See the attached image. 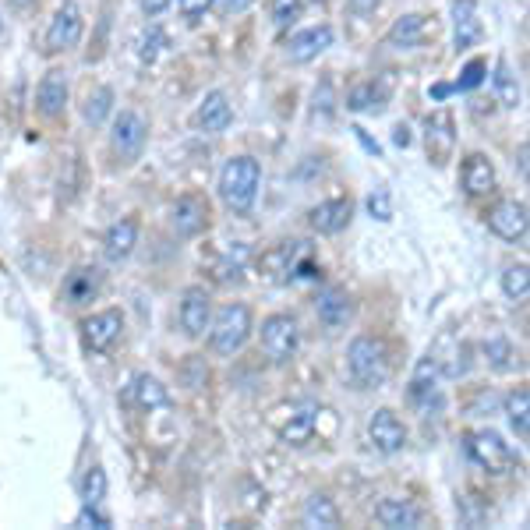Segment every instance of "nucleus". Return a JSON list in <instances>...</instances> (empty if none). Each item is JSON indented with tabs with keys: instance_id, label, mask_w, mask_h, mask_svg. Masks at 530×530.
<instances>
[{
	"instance_id": "1",
	"label": "nucleus",
	"mask_w": 530,
	"mask_h": 530,
	"mask_svg": "<svg viewBox=\"0 0 530 530\" xmlns=\"http://www.w3.org/2000/svg\"><path fill=\"white\" fill-rule=\"evenodd\" d=\"M347 371L357 389H382L393 371L389 347L379 336H354L347 347Z\"/></svg>"
},
{
	"instance_id": "2",
	"label": "nucleus",
	"mask_w": 530,
	"mask_h": 530,
	"mask_svg": "<svg viewBox=\"0 0 530 530\" xmlns=\"http://www.w3.org/2000/svg\"><path fill=\"white\" fill-rule=\"evenodd\" d=\"M258 184H262V163L255 156H230L220 174V198L230 212L248 216L255 209Z\"/></svg>"
},
{
	"instance_id": "3",
	"label": "nucleus",
	"mask_w": 530,
	"mask_h": 530,
	"mask_svg": "<svg viewBox=\"0 0 530 530\" xmlns=\"http://www.w3.org/2000/svg\"><path fill=\"white\" fill-rule=\"evenodd\" d=\"M251 329H255V318H251V308L241 301L223 304L216 311V318L209 322V347L220 357H234L237 350H244V343L251 340Z\"/></svg>"
},
{
	"instance_id": "4",
	"label": "nucleus",
	"mask_w": 530,
	"mask_h": 530,
	"mask_svg": "<svg viewBox=\"0 0 530 530\" xmlns=\"http://www.w3.org/2000/svg\"><path fill=\"white\" fill-rule=\"evenodd\" d=\"M258 340H262L265 357L273 364H290L297 357V347H301V326L297 318L287 315V311H276V315L262 318V329H258Z\"/></svg>"
},
{
	"instance_id": "5",
	"label": "nucleus",
	"mask_w": 530,
	"mask_h": 530,
	"mask_svg": "<svg viewBox=\"0 0 530 530\" xmlns=\"http://www.w3.org/2000/svg\"><path fill=\"white\" fill-rule=\"evenodd\" d=\"M467 456L492 477H502L516 467V453L509 449V442L502 439L492 428H477L467 435Z\"/></svg>"
},
{
	"instance_id": "6",
	"label": "nucleus",
	"mask_w": 530,
	"mask_h": 530,
	"mask_svg": "<svg viewBox=\"0 0 530 530\" xmlns=\"http://www.w3.org/2000/svg\"><path fill=\"white\" fill-rule=\"evenodd\" d=\"M308 255V241H280L258 255V276L265 283H290L297 276V265Z\"/></svg>"
},
{
	"instance_id": "7",
	"label": "nucleus",
	"mask_w": 530,
	"mask_h": 530,
	"mask_svg": "<svg viewBox=\"0 0 530 530\" xmlns=\"http://www.w3.org/2000/svg\"><path fill=\"white\" fill-rule=\"evenodd\" d=\"M145 142H149V124H145L142 114L135 110H121L114 114V124H110V145L121 156V163H135L145 152Z\"/></svg>"
},
{
	"instance_id": "8",
	"label": "nucleus",
	"mask_w": 530,
	"mask_h": 530,
	"mask_svg": "<svg viewBox=\"0 0 530 530\" xmlns=\"http://www.w3.org/2000/svg\"><path fill=\"white\" fill-rule=\"evenodd\" d=\"M124 333V311L121 308H103L82 322V343L89 354H106L114 350V343Z\"/></svg>"
},
{
	"instance_id": "9",
	"label": "nucleus",
	"mask_w": 530,
	"mask_h": 530,
	"mask_svg": "<svg viewBox=\"0 0 530 530\" xmlns=\"http://www.w3.org/2000/svg\"><path fill=\"white\" fill-rule=\"evenodd\" d=\"M82 36H85V18H82V11H78L75 0H68V4L57 8L50 29H46V53L71 50V46L82 43Z\"/></svg>"
},
{
	"instance_id": "10",
	"label": "nucleus",
	"mask_w": 530,
	"mask_h": 530,
	"mask_svg": "<svg viewBox=\"0 0 530 530\" xmlns=\"http://www.w3.org/2000/svg\"><path fill=\"white\" fill-rule=\"evenodd\" d=\"M368 442L371 449H379V453L393 456L407 446V424L396 417V410L379 407L375 414L368 417Z\"/></svg>"
},
{
	"instance_id": "11",
	"label": "nucleus",
	"mask_w": 530,
	"mask_h": 530,
	"mask_svg": "<svg viewBox=\"0 0 530 530\" xmlns=\"http://www.w3.org/2000/svg\"><path fill=\"white\" fill-rule=\"evenodd\" d=\"M527 227V202H520V198H506V202H499L488 212V230L506 244H520L527 237Z\"/></svg>"
},
{
	"instance_id": "12",
	"label": "nucleus",
	"mask_w": 530,
	"mask_h": 530,
	"mask_svg": "<svg viewBox=\"0 0 530 530\" xmlns=\"http://www.w3.org/2000/svg\"><path fill=\"white\" fill-rule=\"evenodd\" d=\"M230 121H234V106H230V96L223 89L205 92L195 117H191V124H195L202 135H223V131L230 128Z\"/></svg>"
},
{
	"instance_id": "13",
	"label": "nucleus",
	"mask_w": 530,
	"mask_h": 530,
	"mask_svg": "<svg viewBox=\"0 0 530 530\" xmlns=\"http://www.w3.org/2000/svg\"><path fill=\"white\" fill-rule=\"evenodd\" d=\"M318 403H290L287 407V421H276V432L287 446H308L315 439L318 428Z\"/></svg>"
},
{
	"instance_id": "14",
	"label": "nucleus",
	"mask_w": 530,
	"mask_h": 530,
	"mask_svg": "<svg viewBox=\"0 0 530 530\" xmlns=\"http://www.w3.org/2000/svg\"><path fill=\"white\" fill-rule=\"evenodd\" d=\"M424 149H428V159H432L435 167H446L449 159H453L456 149V131H453V114L439 110L424 121Z\"/></svg>"
},
{
	"instance_id": "15",
	"label": "nucleus",
	"mask_w": 530,
	"mask_h": 530,
	"mask_svg": "<svg viewBox=\"0 0 530 530\" xmlns=\"http://www.w3.org/2000/svg\"><path fill=\"white\" fill-rule=\"evenodd\" d=\"M170 227L177 237H198L209 227V202L202 195H181L170 205Z\"/></svg>"
},
{
	"instance_id": "16",
	"label": "nucleus",
	"mask_w": 530,
	"mask_h": 530,
	"mask_svg": "<svg viewBox=\"0 0 530 530\" xmlns=\"http://www.w3.org/2000/svg\"><path fill=\"white\" fill-rule=\"evenodd\" d=\"M439 382H442V375H439V364H435V357L432 354L421 357V361H417V368H414V379H410V389H407L410 403H414L417 410L439 407V403H442Z\"/></svg>"
},
{
	"instance_id": "17",
	"label": "nucleus",
	"mask_w": 530,
	"mask_h": 530,
	"mask_svg": "<svg viewBox=\"0 0 530 530\" xmlns=\"http://www.w3.org/2000/svg\"><path fill=\"white\" fill-rule=\"evenodd\" d=\"M350 220H354V202H350V198H329V202H318L315 209L308 212V227L315 230V234H326V237L347 230Z\"/></svg>"
},
{
	"instance_id": "18",
	"label": "nucleus",
	"mask_w": 530,
	"mask_h": 530,
	"mask_svg": "<svg viewBox=\"0 0 530 530\" xmlns=\"http://www.w3.org/2000/svg\"><path fill=\"white\" fill-rule=\"evenodd\" d=\"M212 322V297L205 287H188L181 297V329L191 336V340H198V336H205V329H209Z\"/></svg>"
},
{
	"instance_id": "19",
	"label": "nucleus",
	"mask_w": 530,
	"mask_h": 530,
	"mask_svg": "<svg viewBox=\"0 0 530 530\" xmlns=\"http://www.w3.org/2000/svg\"><path fill=\"white\" fill-rule=\"evenodd\" d=\"M315 315L326 329H343L354 318V297L343 287H326L315 297Z\"/></svg>"
},
{
	"instance_id": "20",
	"label": "nucleus",
	"mask_w": 530,
	"mask_h": 530,
	"mask_svg": "<svg viewBox=\"0 0 530 530\" xmlns=\"http://www.w3.org/2000/svg\"><path fill=\"white\" fill-rule=\"evenodd\" d=\"M36 110L43 117H50V121L64 117V110H68V75L61 68H53L43 75V82L36 89Z\"/></svg>"
},
{
	"instance_id": "21",
	"label": "nucleus",
	"mask_w": 530,
	"mask_h": 530,
	"mask_svg": "<svg viewBox=\"0 0 530 530\" xmlns=\"http://www.w3.org/2000/svg\"><path fill=\"white\" fill-rule=\"evenodd\" d=\"M333 39H336L333 25H311V29H301L297 36H290V43H287L290 61L294 64L315 61L318 53H326L329 46H333Z\"/></svg>"
},
{
	"instance_id": "22",
	"label": "nucleus",
	"mask_w": 530,
	"mask_h": 530,
	"mask_svg": "<svg viewBox=\"0 0 530 530\" xmlns=\"http://www.w3.org/2000/svg\"><path fill=\"white\" fill-rule=\"evenodd\" d=\"M435 36V22H428V15H403L393 22V29L386 32V43L396 50H417Z\"/></svg>"
},
{
	"instance_id": "23",
	"label": "nucleus",
	"mask_w": 530,
	"mask_h": 530,
	"mask_svg": "<svg viewBox=\"0 0 530 530\" xmlns=\"http://www.w3.org/2000/svg\"><path fill=\"white\" fill-rule=\"evenodd\" d=\"M495 188H499V177H495L492 159L485 152H470L463 159V191L470 198H485V195H495Z\"/></svg>"
},
{
	"instance_id": "24",
	"label": "nucleus",
	"mask_w": 530,
	"mask_h": 530,
	"mask_svg": "<svg viewBox=\"0 0 530 530\" xmlns=\"http://www.w3.org/2000/svg\"><path fill=\"white\" fill-rule=\"evenodd\" d=\"M138 244V220L135 216H124V220L110 223V230L103 234V255L110 265H121L131 258V251H135Z\"/></svg>"
},
{
	"instance_id": "25",
	"label": "nucleus",
	"mask_w": 530,
	"mask_h": 530,
	"mask_svg": "<svg viewBox=\"0 0 530 530\" xmlns=\"http://www.w3.org/2000/svg\"><path fill=\"white\" fill-rule=\"evenodd\" d=\"M485 29H481V18H477V4L474 0H456L453 4V50L463 53L470 46L481 43Z\"/></svg>"
},
{
	"instance_id": "26",
	"label": "nucleus",
	"mask_w": 530,
	"mask_h": 530,
	"mask_svg": "<svg viewBox=\"0 0 530 530\" xmlns=\"http://www.w3.org/2000/svg\"><path fill=\"white\" fill-rule=\"evenodd\" d=\"M124 400L135 403V407H142V410H163V407H170V403H174V400H170V389L163 386L156 375H149V371H138L135 379H131Z\"/></svg>"
},
{
	"instance_id": "27",
	"label": "nucleus",
	"mask_w": 530,
	"mask_h": 530,
	"mask_svg": "<svg viewBox=\"0 0 530 530\" xmlns=\"http://www.w3.org/2000/svg\"><path fill=\"white\" fill-rule=\"evenodd\" d=\"M99 290H103V269L99 265H78L64 280V301L78 308V304H89Z\"/></svg>"
},
{
	"instance_id": "28",
	"label": "nucleus",
	"mask_w": 530,
	"mask_h": 530,
	"mask_svg": "<svg viewBox=\"0 0 530 530\" xmlns=\"http://www.w3.org/2000/svg\"><path fill=\"white\" fill-rule=\"evenodd\" d=\"M375 516H379V523L382 527H389V530H414V527H421V509L414 506L410 499H386V502H379V509H375Z\"/></svg>"
},
{
	"instance_id": "29",
	"label": "nucleus",
	"mask_w": 530,
	"mask_h": 530,
	"mask_svg": "<svg viewBox=\"0 0 530 530\" xmlns=\"http://www.w3.org/2000/svg\"><path fill=\"white\" fill-rule=\"evenodd\" d=\"M389 99V85L386 82H364L357 89H350L347 96V110H357V114H379Z\"/></svg>"
},
{
	"instance_id": "30",
	"label": "nucleus",
	"mask_w": 530,
	"mask_h": 530,
	"mask_svg": "<svg viewBox=\"0 0 530 530\" xmlns=\"http://www.w3.org/2000/svg\"><path fill=\"white\" fill-rule=\"evenodd\" d=\"M248 262H251V248L244 241H234V248H223V258L216 262V280L220 283H241Z\"/></svg>"
},
{
	"instance_id": "31",
	"label": "nucleus",
	"mask_w": 530,
	"mask_h": 530,
	"mask_svg": "<svg viewBox=\"0 0 530 530\" xmlns=\"http://www.w3.org/2000/svg\"><path fill=\"white\" fill-rule=\"evenodd\" d=\"M506 417H509V428L516 432V439L527 442L530 439V393L527 386L513 389L506 396Z\"/></svg>"
},
{
	"instance_id": "32",
	"label": "nucleus",
	"mask_w": 530,
	"mask_h": 530,
	"mask_svg": "<svg viewBox=\"0 0 530 530\" xmlns=\"http://www.w3.org/2000/svg\"><path fill=\"white\" fill-rule=\"evenodd\" d=\"M304 523L308 527H326V530H333V527H340V509H336V502L329 499V495H311L308 502H304Z\"/></svg>"
},
{
	"instance_id": "33",
	"label": "nucleus",
	"mask_w": 530,
	"mask_h": 530,
	"mask_svg": "<svg viewBox=\"0 0 530 530\" xmlns=\"http://www.w3.org/2000/svg\"><path fill=\"white\" fill-rule=\"evenodd\" d=\"M110 110H114V89L110 85H99V89H92L89 96H85V106H82V117L85 124H103L106 117H110Z\"/></svg>"
},
{
	"instance_id": "34",
	"label": "nucleus",
	"mask_w": 530,
	"mask_h": 530,
	"mask_svg": "<svg viewBox=\"0 0 530 530\" xmlns=\"http://www.w3.org/2000/svg\"><path fill=\"white\" fill-rule=\"evenodd\" d=\"M502 294L509 297V301H527L530 294V269L527 262H516V265H506L502 269Z\"/></svg>"
},
{
	"instance_id": "35",
	"label": "nucleus",
	"mask_w": 530,
	"mask_h": 530,
	"mask_svg": "<svg viewBox=\"0 0 530 530\" xmlns=\"http://www.w3.org/2000/svg\"><path fill=\"white\" fill-rule=\"evenodd\" d=\"M481 350H485V361L492 364L495 371H513L516 368V347L506 340V336H488V340L481 343Z\"/></svg>"
},
{
	"instance_id": "36",
	"label": "nucleus",
	"mask_w": 530,
	"mask_h": 530,
	"mask_svg": "<svg viewBox=\"0 0 530 530\" xmlns=\"http://www.w3.org/2000/svg\"><path fill=\"white\" fill-rule=\"evenodd\" d=\"M492 85H495V96H499L502 106H520V82H516V75L509 71L506 61L495 64V75H492Z\"/></svg>"
},
{
	"instance_id": "37",
	"label": "nucleus",
	"mask_w": 530,
	"mask_h": 530,
	"mask_svg": "<svg viewBox=\"0 0 530 530\" xmlns=\"http://www.w3.org/2000/svg\"><path fill=\"white\" fill-rule=\"evenodd\" d=\"M106 499V470L92 467L82 481V506H99Z\"/></svg>"
},
{
	"instance_id": "38",
	"label": "nucleus",
	"mask_w": 530,
	"mask_h": 530,
	"mask_svg": "<svg viewBox=\"0 0 530 530\" xmlns=\"http://www.w3.org/2000/svg\"><path fill=\"white\" fill-rule=\"evenodd\" d=\"M163 43H167L163 29H159V25H152V29L145 32L142 39H138V57H142V64H152V61H156L159 50H163Z\"/></svg>"
},
{
	"instance_id": "39",
	"label": "nucleus",
	"mask_w": 530,
	"mask_h": 530,
	"mask_svg": "<svg viewBox=\"0 0 530 530\" xmlns=\"http://www.w3.org/2000/svg\"><path fill=\"white\" fill-rule=\"evenodd\" d=\"M181 379H184V386H188V389H202L205 382H209V364H205L202 357L191 354L188 361H184V368H181Z\"/></svg>"
},
{
	"instance_id": "40",
	"label": "nucleus",
	"mask_w": 530,
	"mask_h": 530,
	"mask_svg": "<svg viewBox=\"0 0 530 530\" xmlns=\"http://www.w3.org/2000/svg\"><path fill=\"white\" fill-rule=\"evenodd\" d=\"M301 0H273V25L276 29H290L301 18Z\"/></svg>"
},
{
	"instance_id": "41",
	"label": "nucleus",
	"mask_w": 530,
	"mask_h": 530,
	"mask_svg": "<svg viewBox=\"0 0 530 530\" xmlns=\"http://www.w3.org/2000/svg\"><path fill=\"white\" fill-rule=\"evenodd\" d=\"M485 71H488V61H481V57H474V61H470L467 68H463V78L453 85V89H456V92H474L477 85L485 82Z\"/></svg>"
},
{
	"instance_id": "42",
	"label": "nucleus",
	"mask_w": 530,
	"mask_h": 530,
	"mask_svg": "<svg viewBox=\"0 0 530 530\" xmlns=\"http://www.w3.org/2000/svg\"><path fill=\"white\" fill-rule=\"evenodd\" d=\"M368 209H371V216H375V220H382V223L393 220V202H389V191L386 188L375 191V195L368 198Z\"/></svg>"
},
{
	"instance_id": "43",
	"label": "nucleus",
	"mask_w": 530,
	"mask_h": 530,
	"mask_svg": "<svg viewBox=\"0 0 530 530\" xmlns=\"http://www.w3.org/2000/svg\"><path fill=\"white\" fill-rule=\"evenodd\" d=\"M75 527H99V530H106V527H110V516L99 513V506H82V513H78Z\"/></svg>"
},
{
	"instance_id": "44",
	"label": "nucleus",
	"mask_w": 530,
	"mask_h": 530,
	"mask_svg": "<svg viewBox=\"0 0 530 530\" xmlns=\"http://www.w3.org/2000/svg\"><path fill=\"white\" fill-rule=\"evenodd\" d=\"M212 4H216V0H181V15L188 18V22H202L212 11Z\"/></svg>"
},
{
	"instance_id": "45",
	"label": "nucleus",
	"mask_w": 530,
	"mask_h": 530,
	"mask_svg": "<svg viewBox=\"0 0 530 530\" xmlns=\"http://www.w3.org/2000/svg\"><path fill=\"white\" fill-rule=\"evenodd\" d=\"M333 114V85L322 82V89H315V114Z\"/></svg>"
},
{
	"instance_id": "46",
	"label": "nucleus",
	"mask_w": 530,
	"mask_h": 530,
	"mask_svg": "<svg viewBox=\"0 0 530 530\" xmlns=\"http://www.w3.org/2000/svg\"><path fill=\"white\" fill-rule=\"evenodd\" d=\"M212 8H220V15H241L251 8V0H216Z\"/></svg>"
},
{
	"instance_id": "47",
	"label": "nucleus",
	"mask_w": 530,
	"mask_h": 530,
	"mask_svg": "<svg viewBox=\"0 0 530 530\" xmlns=\"http://www.w3.org/2000/svg\"><path fill=\"white\" fill-rule=\"evenodd\" d=\"M170 8V0H142V11H145V18H159L163 11Z\"/></svg>"
},
{
	"instance_id": "48",
	"label": "nucleus",
	"mask_w": 530,
	"mask_h": 530,
	"mask_svg": "<svg viewBox=\"0 0 530 530\" xmlns=\"http://www.w3.org/2000/svg\"><path fill=\"white\" fill-rule=\"evenodd\" d=\"M382 0H347V8L354 11V15H371V11L379 8Z\"/></svg>"
},
{
	"instance_id": "49",
	"label": "nucleus",
	"mask_w": 530,
	"mask_h": 530,
	"mask_svg": "<svg viewBox=\"0 0 530 530\" xmlns=\"http://www.w3.org/2000/svg\"><path fill=\"white\" fill-rule=\"evenodd\" d=\"M393 142H396V145H403V149H407V145H410V128H407V124H396V135H393Z\"/></svg>"
},
{
	"instance_id": "50",
	"label": "nucleus",
	"mask_w": 530,
	"mask_h": 530,
	"mask_svg": "<svg viewBox=\"0 0 530 530\" xmlns=\"http://www.w3.org/2000/svg\"><path fill=\"white\" fill-rule=\"evenodd\" d=\"M449 92H453V85H435V89H432V96H435V99H446Z\"/></svg>"
},
{
	"instance_id": "51",
	"label": "nucleus",
	"mask_w": 530,
	"mask_h": 530,
	"mask_svg": "<svg viewBox=\"0 0 530 530\" xmlns=\"http://www.w3.org/2000/svg\"><path fill=\"white\" fill-rule=\"evenodd\" d=\"M15 8H29V4H36V0H11Z\"/></svg>"
},
{
	"instance_id": "52",
	"label": "nucleus",
	"mask_w": 530,
	"mask_h": 530,
	"mask_svg": "<svg viewBox=\"0 0 530 530\" xmlns=\"http://www.w3.org/2000/svg\"><path fill=\"white\" fill-rule=\"evenodd\" d=\"M311 4H326V0H311Z\"/></svg>"
},
{
	"instance_id": "53",
	"label": "nucleus",
	"mask_w": 530,
	"mask_h": 530,
	"mask_svg": "<svg viewBox=\"0 0 530 530\" xmlns=\"http://www.w3.org/2000/svg\"><path fill=\"white\" fill-rule=\"evenodd\" d=\"M0 29H4V22H0Z\"/></svg>"
}]
</instances>
